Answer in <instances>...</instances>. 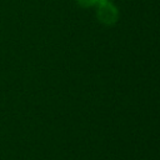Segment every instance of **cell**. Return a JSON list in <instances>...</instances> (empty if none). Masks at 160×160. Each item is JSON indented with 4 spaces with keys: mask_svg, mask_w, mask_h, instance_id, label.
I'll use <instances>...</instances> for the list:
<instances>
[{
    "mask_svg": "<svg viewBox=\"0 0 160 160\" xmlns=\"http://www.w3.org/2000/svg\"><path fill=\"white\" fill-rule=\"evenodd\" d=\"M76 4L80 6V8H84V9H90V8H96L98 5H100L102 1L105 0H75Z\"/></svg>",
    "mask_w": 160,
    "mask_h": 160,
    "instance_id": "obj_2",
    "label": "cell"
},
{
    "mask_svg": "<svg viewBox=\"0 0 160 160\" xmlns=\"http://www.w3.org/2000/svg\"><path fill=\"white\" fill-rule=\"evenodd\" d=\"M95 15H96V19L99 20V22H101L102 25H106V26L115 25L120 18L119 9L110 0H105L100 5H98L95 8Z\"/></svg>",
    "mask_w": 160,
    "mask_h": 160,
    "instance_id": "obj_1",
    "label": "cell"
}]
</instances>
